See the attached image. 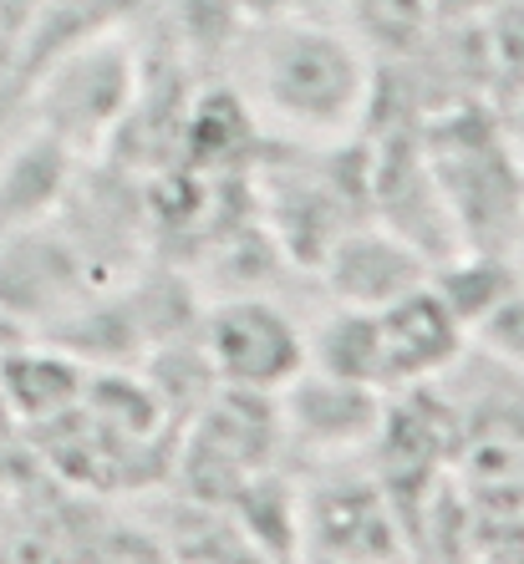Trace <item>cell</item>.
I'll return each instance as SVG.
<instances>
[{"label":"cell","mask_w":524,"mask_h":564,"mask_svg":"<svg viewBox=\"0 0 524 564\" xmlns=\"http://www.w3.org/2000/svg\"><path fill=\"white\" fill-rule=\"evenodd\" d=\"M245 66V102L255 118L311 138V143H341L356 138L372 97V56L367 46L327 21H306L301 11L260 21L235 41Z\"/></svg>","instance_id":"cell-1"},{"label":"cell","mask_w":524,"mask_h":564,"mask_svg":"<svg viewBox=\"0 0 524 564\" xmlns=\"http://www.w3.org/2000/svg\"><path fill=\"white\" fill-rule=\"evenodd\" d=\"M423 158L463 250L514 254L524 239V163L499 107L484 97L448 102L418 122Z\"/></svg>","instance_id":"cell-2"},{"label":"cell","mask_w":524,"mask_h":564,"mask_svg":"<svg viewBox=\"0 0 524 564\" xmlns=\"http://www.w3.org/2000/svg\"><path fill=\"white\" fill-rule=\"evenodd\" d=\"M138 87H143V72L122 41H113L107 31L77 41L62 56H52L36 77L41 132H52L66 153H93L113 143L118 122L138 102Z\"/></svg>","instance_id":"cell-3"},{"label":"cell","mask_w":524,"mask_h":564,"mask_svg":"<svg viewBox=\"0 0 524 564\" xmlns=\"http://www.w3.org/2000/svg\"><path fill=\"white\" fill-rule=\"evenodd\" d=\"M199 346L220 387L280 397L306 371V330L270 295H220L199 315Z\"/></svg>","instance_id":"cell-4"},{"label":"cell","mask_w":524,"mask_h":564,"mask_svg":"<svg viewBox=\"0 0 524 564\" xmlns=\"http://www.w3.org/2000/svg\"><path fill=\"white\" fill-rule=\"evenodd\" d=\"M367 138V214L372 224H382L387 235H397L403 245L432 264H443L448 254H459V229L443 209V194L432 184V169L423 158L418 128H382L362 132Z\"/></svg>","instance_id":"cell-5"},{"label":"cell","mask_w":524,"mask_h":564,"mask_svg":"<svg viewBox=\"0 0 524 564\" xmlns=\"http://www.w3.org/2000/svg\"><path fill=\"white\" fill-rule=\"evenodd\" d=\"M316 270L327 280L331 301L352 305V311H382L387 301H397V295H407L413 285L428 280V260L372 219L341 229Z\"/></svg>","instance_id":"cell-6"},{"label":"cell","mask_w":524,"mask_h":564,"mask_svg":"<svg viewBox=\"0 0 524 564\" xmlns=\"http://www.w3.org/2000/svg\"><path fill=\"white\" fill-rule=\"evenodd\" d=\"M469 330L448 315L438 301V290L423 280L407 295L387 301L377 311V346H382V392H403L418 381L438 377V371L463 351Z\"/></svg>","instance_id":"cell-7"},{"label":"cell","mask_w":524,"mask_h":564,"mask_svg":"<svg viewBox=\"0 0 524 564\" xmlns=\"http://www.w3.org/2000/svg\"><path fill=\"white\" fill-rule=\"evenodd\" d=\"M87 260L77 254L72 239H56L36 224L11 229L0 245V311L41 321V315H66L82 301Z\"/></svg>","instance_id":"cell-8"},{"label":"cell","mask_w":524,"mask_h":564,"mask_svg":"<svg viewBox=\"0 0 524 564\" xmlns=\"http://www.w3.org/2000/svg\"><path fill=\"white\" fill-rule=\"evenodd\" d=\"M382 417H387V408H382L377 387L321 377V371H311V367L280 392V422L311 447L367 443V437L382 427Z\"/></svg>","instance_id":"cell-9"},{"label":"cell","mask_w":524,"mask_h":564,"mask_svg":"<svg viewBox=\"0 0 524 564\" xmlns=\"http://www.w3.org/2000/svg\"><path fill=\"white\" fill-rule=\"evenodd\" d=\"M66 178H72V153L52 132H36L31 143H21L0 163V229L11 235V229L41 224V214H52L66 198Z\"/></svg>","instance_id":"cell-10"},{"label":"cell","mask_w":524,"mask_h":564,"mask_svg":"<svg viewBox=\"0 0 524 564\" xmlns=\"http://www.w3.org/2000/svg\"><path fill=\"white\" fill-rule=\"evenodd\" d=\"M311 529L321 534V550H331L341 564H382L393 544V519L372 488H336L306 509Z\"/></svg>","instance_id":"cell-11"},{"label":"cell","mask_w":524,"mask_h":564,"mask_svg":"<svg viewBox=\"0 0 524 564\" xmlns=\"http://www.w3.org/2000/svg\"><path fill=\"white\" fill-rule=\"evenodd\" d=\"M428 285L438 290V301L448 305V315L463 330H473L504 295H514L524 285V275H520V264H514V254L459 250V254H448L443 264H432Z\"/></svg>","instance_id":"cell-12"},{"label":"cell","mask_w":524,"mask_h":564,"mask_svg":"<svg viewBox=\"0 0 524 564\" xmlns=\"http://www.w3.org/2000/svg\"><path fill=\"white\" fill-rule=\"evenodd\" d=\"M306 367L321 377L362 381L382 392V346H377V311H336L316 326V336H306Z\"/></svg>","instance_id":"cell-13"},{"label":"cell","mask_w":524,"mask_h":564,"mask_svg":"<svg viewBox=\"0 0 524 564\" xmlns=\"http://www.w3.org/2000/svg\"><path fill=\"white\" fill-rule=\"evenodd\" d=\"M0 387L21 417L56 422L82 397V367L66 361V351H26L0 367Z\"/></svg>","instance_id":"cell-14"},{"label":"cell","mask_w":524,"mask_h":564,"mask_svg":"<svg viewBox=\"0 0 524 564\" xmlns=\"http://www.w3.org/2000/svg\"><path fill=\"white\" fill-rule=\"evenodd\" d=\"M479 46H484L489 102L504 107L524 87V0H504L479 21Z\"/></svg>","instance_id":"cell-15"},{"label":"cell","mask_w":524,"mask_h":564,"mask_svg":"<svg viewBox=\"0 0 524 564\" xmlns=\"http://www.w3.org/2000/svg\"><path fill=\"white\" fill-rule=\"evenodd\" d=\"M473 336H479L484 351H494L504 367L524 371V285L514 290V295H504V301L473 326Z\"/></svg>","instance_id":"cell-16"},{"label":"cell","mask_w":524,"mask_h":564,"mask_svg":"<svg viewBox=\"0 0 524 564\" xmlns=\"http://www.w3.org/2000/svg\"><path fill=\"white\" fill-rule=\"evenodd\" d=\"M494 6L504 0H428V21L432 26H469V21H484Z\"/></svg>","instance_id":"cell-17"},{"label":"cell","mask_w":524,"mask_h":564,"mask_svg":"<svg viewBox=\"0 0 524 564\" xmlns=\"http://www.w3.org/2000/svg\"><path fill=\"white\" fill-rule=\"evenodd\" d=\"M499 118H504V132H510V148L520 153V163H524V87L499 107Z\"/></svg>","instance_id":"cell-18"},{"label":"cell","mask_w":524,"mask_h":564,"mask_svg":"<svg viewBox=\"0 0 524 564\" xmlns=\"http://www.w3.org/2000/svg\"><path fill=\"white\" fill-rule=\"evenodd\" d=\"M514 264H520V275H524V239H520V250H514Z\"/></svg>","instance_id":"cell-19"}]
</instances>
